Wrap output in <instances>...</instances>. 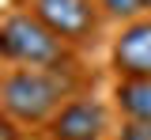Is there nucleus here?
Wrapping results in <instances>:
<instances>
[{
  "label": "nucleus",
  "mask_w": 151,
  "mask_h": 140,
  "mask_svg": "<svg viewBox=\"0 0 151 140\" xmlns=\"http://www.w3.org/2000/svg\"><path fill=\"white\" fill-rule=\"evenodd\" d=\"M68 99V80L57 68H19L0 80V106L23 125L49 121Z\"/></svg>",
  "instance_id": "f257e3e1"
},
{
  "label": "nucleus",
  "mask_w": 151,
  "mask_h": 140,
  "mask_svg": "<svg viewBox=\"0 0 151 140\" xmlns=\"http://www.w3.org/2000/svg\"><path fill=\"white\" fill-rule=\"evenodd\" d=\"M0 57L27 68H57L64 61V38H57L34 12H15L0 23Z\"/></svg>",
  "instance_id": "f03ea898"
},
{
  "label": "nucleus",
  "mask_w": 151,
  "mask_h": 140,
  "mask_svg": "<svg viewBox=\"0 0 151 140\" xmlns=\"http://www.w3.org/2000/svg\"><path fill=\"white\" fill-rule=\"evenodd\" d=\"M34 15L64 42H83L94 30L91 0H34Z\"/></svg>",
  "instance_id": "7ed1b4c3"
},
{
  "label": "nucleus",
  "mask_w": 151,
  "mask_h": 140,
  "mask_svg": "<svg viewBox=\"0 0 151 140\" xmlns=\"http://www.w3.org/2000/svg\"><path fill=\"white\" fill-rule=\"evenodd\" d=\"M106 133V110L94 99H72L64 102L49 121L53 140H102Z\"/></svg>",
  "instance_id": "20e7f679"
},
{
  "label": "nucleus",
  "mask_w": 151,
  "mask_h": 140,
  "mask_svg": "<svg viewBox=\"0 0 151 140\" xmlns=\"http://www.w3.org/2000/svg\"><path fill=\"white\" fill-rule=\"evenodd\" d=\"M113 68L121 76H151V19L129 23L113 45Z\"/></svg>",
  "instance_id": "39448f33"
},
{
  "label": "nucleus",
  "mask_w": 151,
  "mask_h": 140,
  "mask_svg": "<svg viewBox=\"0 0 151 140\" xmlns=\"http://www.w3.org/2000/svg\"><path fill=\"white\" fill-rule=\"evenodd\" d=\"M117 106L125 118L151 121V76H125L117 83Z\"/></svg>",
  "instance_id": "423d86ee"
},
{
  "label": "nucleus",
  "mask_w": 151,
  "mask_h": 140,
  "mask_svg": "<svg viewBox=\"0 0 151 140\" xmlns=\"http://www.w3.org/2000/svg\"><path fill=\"white\" fill-rule=\"evenodd\" d=\"M102 8L113 19H132L136 12H144V0H102Z\"/></svg>",
  "instance_id": "0eeeda50"
},
{
  "label": "nucleus",
  "mask_w": 151,
  "mask_h": 140,
  "mask_svg": "<svg viewBox=\"0 0 151 140\" xmlns=\"http://www.w3.org/2000/svg\"><path fill=\"white\" fill-rule=\"evenodd\" d=\"M117 140H151V121H136L129 118V125L121 129V136Z\"/></svg>",
  "instance_id": "6e6552de"
},
{
  "label": "nucleus",
  "mask_w": 151,
  "mask_h": 140,
  "mask_svg": "<svg viewBox=\"0 0 151 140\" xmlns=\"http://www.w3.org/2000/svg\"><path fill=\"white\" fill-rule=\"evenodd\" d=\"M0 140H19L15 118H8V114H0Z\"/></svg>",
  "instance_id": "1a4fd4ad"
},
{
  "label": "nucleus",
  "mask_w": 151,
  "mask_h": 140,
  "mask_svg": "<svg viewBox=\"0 0 151 140\" xmlns=\"http://www.w3.org/2000/svg\"><path fill=\"white\" fill-rule=\"evenodd\" d=\"M144 12H151V0H144Z\"/></svg>",
  "instance_id": "9d476101"
}]
</instances>
